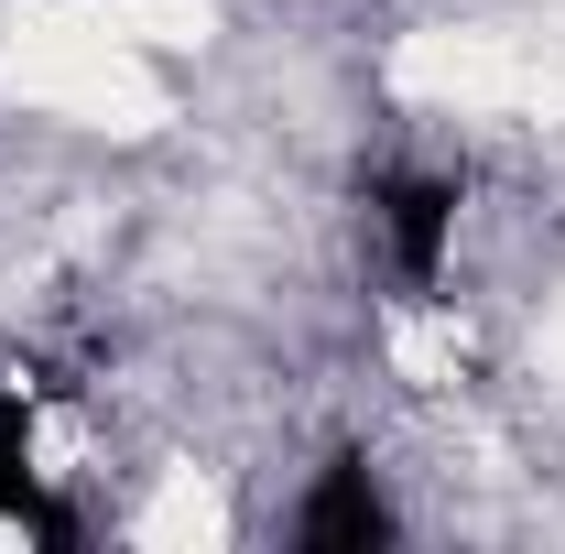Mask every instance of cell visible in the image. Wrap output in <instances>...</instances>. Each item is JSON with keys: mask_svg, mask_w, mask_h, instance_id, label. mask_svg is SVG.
I'll return each instance as SVG.
<instances>
[{"mask_svg": "<svg viewBox=\"0 0 565 554\" xmlns=\"http://www.w3.org/2000/svg\"><path fill=\"white\" fill-rule=\"evenodd\" d=\"M381 228H392V273L414 283H435L446 273V228H457V185L446 174H381Z\"/></svg>", "mask_w": 565, "mask_h": 554, "instance_id": "cell-1", "label": "cell"}, {"mask_svg": "<svg viewBox=\"0 0 565 554\" xmlns=\"http://www.w3.org/2000/svg\"><path fill=\"white\" fill-rule=\"evenodd\" d=\"M294 544H305V554H381V544H392V500L370 489L359 457H338V468L316 479L305 522H294Z\"/></svg>", "mask_w": 565, "mask_h": 554, "instance_id": "cell-2", "label": "cell"}, {"mask_svg": "<svg viewBox=\"0 0 565 554\" xmlns=\"http://www.w3.org/2000/svg\"><path fill=\"white\" fill-rule=\"evenodd\" d=\"M0 511H11V522H33L55 554L76 544V511H55V500L33 489V435H22V392H11V381H0Z\"/></svg>", "mask_w": 565, "mask_h": 554, "instance_id": "cell-3", "label": "cell"}]
</instances>
